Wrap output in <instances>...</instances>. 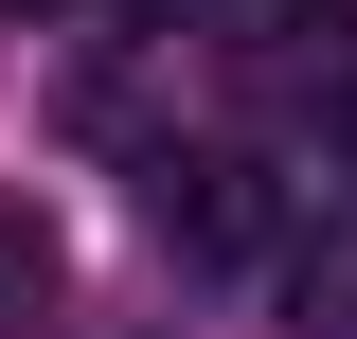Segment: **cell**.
Segmentation results:
<instances>
[{
	"label": "cell",
	"instance_id": "obj_1",
	"mask_svg": "<svg viewBox=\"0 0 357 339\" xmlns=\"http://www.w3.org/2000/svg\"><path fill=\"white\" fill-rule=\"evenodd\" d=\"M143 214H161V250H268V179L232 143H161L143 161Z\"/></svg>",
	"mask_w": 357,
	"mask_h": 339
},
{
	"label": "cell",
	"instance_id": "obj_2",
	"mask_svg": "<svg viewBox=\"0 0 357 339\" xmlns=\"http://www.w3.org/2000/svg\"><path fill=\"white\" fill-rule=\"evenodd\" d=\"M268 250H286V339H357V214H304Z\"/></svg>",
	"mask_w": 357,
	"mask_h": 339
},
{
	"label": "cell",
	"instance_id": "obj_3",
	"mask_svg": "<svg viewBox=\"0 0 357 339\" xmlns=\"http://www.w3.org/2000/svg\"><path fill=\"white\" fill-rule=\"evenodd\" d=\"M54 286H72L54 214H36V197H0V339H36V322H54Z\"/></svg>",
	"mask_w": 357,
	"mask_h": 339
},
{
	"label": "cell",
	"instance_id": "obj_4",
	"mask_svg": "<svg viewBox=\"0 0 357 339\" xmlns=\"http://www.w3.org/2000/svg\"><path fill=\"white\" fill-rule=\"evenodd\" d=\"M250 36H321V54H357V0H232Z\"/></svg>",
	"mask_w": 357,
	"mask_h": 339
},
{
	"label": "cell",
	"instance_id": "obj_5",
	"mask_svg": "<svg viewBox=\"0 0 357 339\" xmlns=\"http://www.w3.org/2000/svg\"><path fill=\"white\" fill-rule=\"evenodd\" d=\"M126 18H197V0H126Z\"/></svg>",
	"mask_w": 357,
	"mask_h": 339
},
{
	"label": "cell",
	"instance_id": "obj_6",
	"mask_svg": "<svg viewBox=\"0 0 357 339\" xmlns=\"http://www.w3.org/2000/svg\"><path fill=\"white\" fill-rule=\"evenodd\" d=\"M340 143H357V89H340Z\"/></svg>",
	"mask_w": 357,
	"mask_h": 339
}]
</instances>
